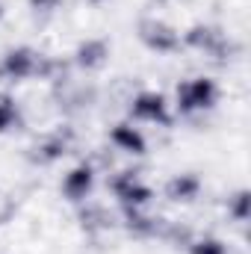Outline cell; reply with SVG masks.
Returning <instances> with one entry per match:
<instances>
[{"mask_svg":"<svg viewBox=\"0 0 251 254\" xmlns=\"http://www.w3.org/2000/svg\"><path fill=\"white\" fill-rule=\"evenodd\" d=\"M201 190V181L195 178V175H178L175 181H169V187H166V195L172 198V201H192L195 195Z\"/></svg>","mask_w":251,"mask_h":254,"instance_id":"9c48e42d","label":"cell"},{"mask_svg":"<svg viewBox=\"0 0 251 254\" xmlns=\"http://www.w3.org/2000/svg\"><path fill=\"white\" fill-rule=\"evenodd\" d=\"M113 190H116V195H119L125 204H133V207H142V204L151 201V190H148L145 184H139V178L130 175V172L119 175V178L113 181Z\"/></svg>","mask_w":251,"mask_h":254,"instance_id":"5b68a950","label":"cell"},{"mask_svg":"<svg viewBox=\"0 0 251 254\" xmlns=\"http://www.w3.org/2000/svg\"><path fill=\"white\" fill-rule=\"evenodd\" d=\"M113 142L122 145V148L130 151V154H145V139H142V133H139L136 127H130V125H116L113 127Z\"/></svg>","mask_w":251,"mask_h":254,"instance_id":"30bf717a","label":"cell"},{"mask_svg":"<svg viewBox=\"0 0 251 254\" xmlns=\"http://www.w3.org/2000/svg\"><path fill=\"white\" fill-rule=\"evenodd\" d=\"M184 42H187L189 48L207 51V54H213V57H219V60L231 51V42H228L225 33H219L216 27H192L187 36H184Z\"/></svg>","mask_w":251,"mask_h":254,"instance_id":"277c9868","label":"cell"},{"mask_svg":"<svg viewBox=\"0 0 251 254\" xmlns=\"http://www.w3.org/2000/svg\"><path fill=\"white\" fill-rule=\"evenodd\" d=\"M234 213H237V219H240V222H246V216H249V192H240V195H237Z\"/></svg>","mask_w":251,"mask_h":254,"instance_id":"5bb4252c","label":"cell"},{"mask_svg":"<svg viewBox=\"0 0 251 254\" xmlns=\"http://www.w3.org/2000/svg\"><path fill=\"white\" fill-rule=\"evenodd\" d=\"M92 3H101V0H92Z\"/></svg>","mask_w":251,"mask_h":254,"instance_id":"2e32d148","label":"cell"},{"mask_svg":"<svg viewBox=\"0 0 251 254\" xmlns=\"http://www.w3.org/2000/svg\"><path fill=\"white\" fill-rule=\"evenodd\" d=\"M0 15H3V6H0Z\"/></svg>","mask_w":251,"mask_h":254,"instance_id":"e0dca14e","label":"cell"},{"mask_svg":"<svg viewBox=\"0 0 251 254\" xmlns=\"http://www.w3.org/2000/svg\"><path fill=\"white\" fill-rule=\"evenodd\" d=\"M133 116L142 119V122H160V125H166V122H169V110H166L163 95L142 92V95L133 101Z\"/></svg>","mask_w":251,"mask_h":254,"instance_id":"8992f818","label":"cell"},{"mask_svg":"<svg viewBox=\"0 0 251 254\" xmlns=\"http://www.w3.org/2000/svg\"><path fill=\"white\" fill-rule=\"evenodd\" d=\"M107 57H110V48L104 39H89L77 48V65H83V68H98V65H104Z\"/></svg>","mask_w":251,"mask_h":254,"instance_id":"ba28073f","label":"cell"},{"mask_svg":"<svg viewBox=\"0 0 251 254\" xmlns=\"http://www.w3.org/2000/svg\"><path fill=\"white\" fill-rule=\"evenodd\" d=\"M216 83L207 80V77H198V80H189L178 86V104L184 113H195V110H210L216 104Z\"/></svg>","mask_w":251,"mask_h":254,"instance_id":"6da1fadb","label":"cell"},{"mask_svg":"<svg viewBox=\"0 0 251 254\" xmlns=\"http://www.w3.org/2000/svg\"><path fill=\"white\" fill-rule=\"evenodd\" d=\"M12 125H18V107L9 95H0V133L9 130Z\"/></svg>","mask_w":251,"mask_h":254,"instance_id":"8fae6325","label":"cell"},{"mask_svg":"<svg viewBox=\"0 0 251 254\" xmlns=\"http://www.w3.org/2000/svg\"><path fill=\"white\" fill-rule=\"evenodd\" d=\"M42 71V60L30 48H15L0 60V77L3 80H27Z\"/></svg>","mask_w":251,"mask_h":254,"instance_id":"7a4b0ae2","label":"cell"},{"mask_svg":"<svg viewBox=\"0 0 251 254\" xmlns=\"http://www.w3.org/2000/svg\"><path fill=\"white\" fill-rule=\"evenodd\" d=\"M192 254H225V246L219 240H198L192 243Z\"/></svg>","mask_w":251,"mask_h":254,"instance_id":"4fadbf2b","label":"cell"},{"mask_svg":"<svg viewBox=\"0 0 251 254\" xmlns=\"http://www.w3.org/2000/svg\"><path fill=\"white\" fill-rule=\"evenodd\" d=\"M60 3L63 0H30V9H36V12H54Z\"/></svg>","mask_w":251,"mask_h":254,"instance_id":"9a60e30c","label":"cell"},{"mask_svg":"<svg viewBox=\"0 0 251 254\" xmlns=\"http://www.w3.org/2000/svg\"><path fill=\"white\" fill-rule=\"evenodd\" d=\"M83 225L86 228H107V225H113V216L104 207H89L83 213Z\"/></svg>","mask_w":251,"mask_h":254,"instance_id":"7c38bea8","label":"cell"},{"mask_svg":"<svg viewBox=\"0 0 251 254\" xmlns=\"http://www.w3.org/2000/svg\"><path fill=\"white\" fill-rule=\"evenodd\" d=\"M139 39H142L151 51H157V54H172V51L181 48V36H178L169 24H163V21H157V18H145V21L139 24Z\"/></svg>","mask_w":251,"mask_h":254,"instance_id":"3957f363","label":"cell"},{"mask_svg":"<svg viewBox=\"0 0 251 254\" xmlns=\"http://www.w3.org/2000/svg\"><path fill=\"white\" fill-rule=\"evenodd\" d=\"M89 190H92V169H89V166L74 169L63 184V192L71 198V201H83V198L89 195Z\"/></svg>","mask_w":251,"mask_h":254,"instance_id":"52a82bcc","label":"cell"}]
</instances>
